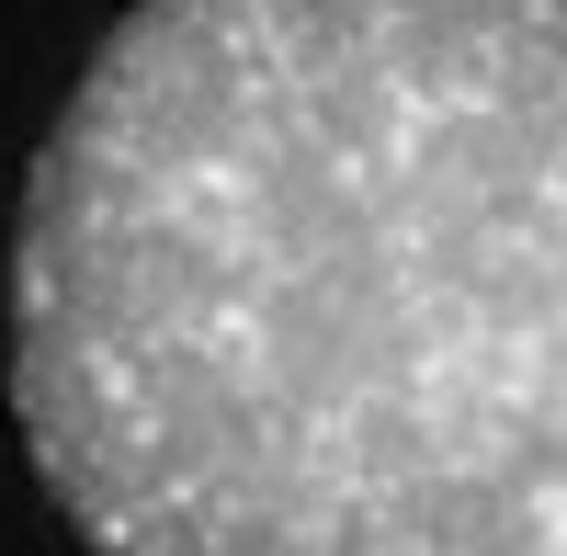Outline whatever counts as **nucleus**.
Returning <instances> with one entry per match:
<instances>
[{
	"label": "nucleus",
	"instance_id": "1",
	"mask_svg": "<svg viewBox=\"0 0 567 556\" xmlns=\"http://www.w3.org/2000/svg\"><path fill=\"white\" fill-rule=\"evenodd\" d=\"M12 421L91 556H567V0H136Z\"/></svg>",
	"mask_w": 567,
	"mask_h": 556
}]
</instances>
